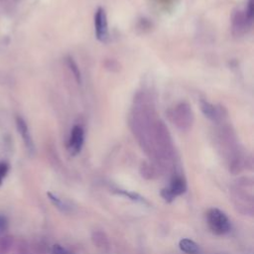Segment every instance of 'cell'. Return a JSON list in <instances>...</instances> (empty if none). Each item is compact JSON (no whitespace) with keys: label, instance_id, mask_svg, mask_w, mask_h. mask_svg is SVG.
Segmentation results:
<instances>
[{"label":"cell","instance_id":"cell-2","mask_svg":"<svg viewBox=\"0 0 254 254\" xmlns=\"http://www.w3.org/2000/svg\"><path fill=\"white\" fill-rule=\"evenodd\" d=\"M206 223L211 232L216 236H224L228 234L232 228V223L227 216L217 207H213L207 211Z\"/></svg>","mask_w":254,"mask_h":254},{"label":"cell","instance_id":"cell-8","mask_svg":"<svg viewBox=\"0 0 254 254\" xmlns=\"http://www.w3.org/2000/svg\"><path fill=\"white\" fill-rule=\"evenodd\" d=\"M16 126H17V130H18L19 134L21 135L23 142H24L25 146L27 147V149L30 152H33L34 151V143H33L32 137H31L30 131H29V127H28L26 121L23 119L22 118L18 117L16 119Z\"/></svg>","mask_w":254,"mask_h":254},{"label":"cell","instance_id":"cell-14","mask_svg":"<svg viewBox=\"0 0 254 254\" xmlns=\"http://www.w3.org/2000/svg\"><path fill=\"white\" fill-rule=\"evenodd\" d=\"M8 173V165L5 162H0V185L2 184L4 178Z\"/></svg>","mask_w":254,"mask_h":254},{"label":"cell","instance_id":"cell-1","mask_svg":"<svg viewBox=\"0 0 254 254\" xmlns=\"http://www.w3.org/2000/svg\"><path fill=\"white\" fill-rule=\"evenodd\" d=\"M171 122L181 131L189 130L194 123V112L187 102H180L168 112Z\"/></svg>","mask_w":254,"mask_h":254},{"label":"cell","instance_id":"cell-12","mask_svg":"<svg viewBox=\"0 0 254 254\" xmlns=\"http://www.w3.org/2000/svg\"><path fill=\"white\" fill-rule=\"evenodd\" d=\"M119 194L122 195V196H125L127 197L128 199L134 201V202H140V203H145V200L144 198H142L141 196H139L138 194H135V193H131V192H127V191H123V190H119L118 192Z\"/></svg>","mask_w":254,"mask_h":254},{"label":"cell","instance_id":"cell-10","mask_svg":"<svg viewBox=\"0 0 254 254\" xmlns=\"http://www.w3.org/2000/svg\"><path fill=\"white\" fill-rule=\"evenodd\" d=\"M66 60H67V65H68V68H70V71L72 72L75 80L77 81L78 84H81L82 83V74H81L78 64L72 57H68Z\"/></svg>","mask_w":254,"mask_h":254},{"label":"cell","instance_id":"cell-7","mask_svg":"<svg viewBox=\"0 0 254 254\" xmlns=\"http://www.w3.org/2000/svg\"><path fill=\"white\" fill-rule=\"evenodd\" d=\"M253 19L249 18L245 10H237L233 16V32L236 36L245 34L252 26Z\"/></svg>","mask_w":254,"mask_h":254},{"label":"cell","instance_id":"cell-15","mask_svg":"<svg viewBox=\"0 0 254 254\" xmlns=\"http://www.w3.org/2000/svg\"><path fill=\"white\" fill-rule=\"evenodd\" d=\"M7 227V220L5 218L0 217V230H3Z\"/></svg>","mask_w":254,"mask_h":254},{"label":"cell","instance_id":"cell-3","mask_svg":"<svg viewBox=\"0 0 254 254\" xmlns=\"http://www.w3.org/2000/svg\"><path fill=\"white\" fill-rule=\"evenodd\" d=\"M186 191H187L186 180L180 175H175L171 179L169 186L167 188L162 189V191H161V196H162V198L166 202L171 203L177 197L185 194Z\"/></svg>","mask_w":254,"mask_h":254},{"label":"cell","instance_id":"cell-11","mask_svg":"<svg viewBox=\"0 0 254 254\" xmlns=\"http://www.w3.org/2000/svg\"><path fill=\"white\" fill-rule=\"evenodd\" d=\"M48 197L50 199V201L53 203V204L57 207V209H59L61 212H64V213H67L68 211V209H70V206H68L63 200H61L58 196L52 194V193H48Z\"/></svg>","mask_w":254,"mask_h":254},{"label":"cell","instance_id":"cell-6","mask_svg":"<svg viewBox=\"0 0 254 254\" xmlns=\"http://www.w3.org/2000/svg\"><path fill=\"white\" fill-rule=\"evenodd\" d=\"M85 143V130L81 125H75L68 141V150L71 155L77 156L81 153Z\"/></svg>","mask_w":254,"mask_h":254},{"label":"cell","instance_id":"cell-5","mask_svg":"<svg viewBox=\"0 0 254 254\" xmlns=\"http://www.w3.org/2000/svg\"><path fill=\"white\" fill-rule=\"evenodd\" d=\"M95 32L97 39L102 43H106L109 39L108 24L105 10L99 7L95 14Z\"/></svg>","mask_w":254,"mask_h":254},{"label":"cell","instance_id":"cell-13","mask_svg":"<svg viewBox=\"0 0 254 254\" xmlns=\"http://www.w3.org/2000/svg\"><path fill=\"white\" fill-rule=\"evenodd\" d=\"M52 252L53 254H73L70 250H68L67 248H65L60 244H55L52 248Z\"/></svg>","mask_w":254,"mask_h":254},{"label":"cell","instance_id":"cell-9","mask_svg":"<svg viewBox=\"0 0 254 254\" xmlns=\"http://www.w3.org/2000/svg\"><path fill=\"white\" fill-rule=\"evenodd\" d=\"M180 249L187 254H198L200 251L199 245L190 238H183L179 242Z\"/></svg>","mask_w":254,"mask_h":254},{"label":"cell","instance_id":"cell-4","mask_svg":"<svg viewBox=\"0 0 254 254\" xmlns=\"http://www.w3.org/2000/svg\"><path fill=\"white\" fill-rule=\"evenodd\" d=\"M200 105L204 117L216 123H220L223 121L224 119L226 118L227 111L221 105H215L204 100L201 101Z\"/></svg>","mask_w":254,"mask_h":254}]
</instances>
